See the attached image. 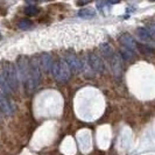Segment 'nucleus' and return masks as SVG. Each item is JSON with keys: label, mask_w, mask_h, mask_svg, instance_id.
Segmentation results:
<instances>
[{"label": "nucleus", "mask_w": 155, "mask_h": 155, "mask_svg": "<svg viewBox=\"0 0 155 155\" xmlns=\"http://www.w3.org/2000/svg\"><path fill=\"white\" fill-rule=\"evenodd\" d=\"M29 69H31V83L33 85L36 86L39 85V82H40V77H41V72H40V63L39 61L36 60H31L29 62Z\"/></svg>", "instance_id": "0eeeda50"}, {"label": "nucleus", "mask_w": 155, "mask_h": 155, "mask_svg": "<svg viewBox=\"0 0 155 155\" xmlns=\"http://www.w3.org/2000/svg\"><path fill=\"white\" fill-rule=\"evenodd\" d=\"M39 11H40L39 8L36 7V6H34V5H29V6H27V7L25 8V13L27 15H31V16L36 15L39 13Z\"/></svg>", "instance_id": "a211bd4d"}, {"label": "nucleus", "mask_w": 155, "mask_h": 155, "mask_svg": "<svg viewBox=\"0 0 155 155\" xmlns=\"http://www.w3.org/2000/svg\"><path fill=\"white\" fill-rule=\"evenodd\" d=\"M120 55H121V57L126 60V61H132L133 58H134V56H135V51H133L131 49H128V48H123L121 50H120Z\"/></svg>", "instance_id": "dca6fc26"}, {"label": "nucleus", "mask_w": 155, "mask_h": 155, "mask_svg": "<svg viewBox=\"0 0 155 155\" xmlns=\"http://www.w3.org/2000/svg\"><path fill=\"white\" fill-rule=\"evenodd\" d=\"M150 1H155V0H150Z\"/></svg>", "instance_id": "5701e85b"}, {"label": "nucleus", "mask_w": 155, "mask_h": 155, "mask_svg": "<svg viewBox=\"0 0 155 155\" xmlns=\"http://www.w3.org/2000/svg\"><path fill=\"white\" fill-rule=\"evenodd\" d=\"M137 50H139V53L143 55H152L154 53V49L145 43H137Z\"/></svg>", "instance_id": "2eb2a0df"}, {"label": "nucleus", "mask_w": 155, "mask_h": 155, "mask_svg": "<svg viewBox=\"0 0 155 155\" xmlns=\"http://www.w3.org/2000/svg\"><path fill=\"white\" fill-rule=\"evenodd\" d=\"M101 55H103V57L109 62L110 60L113 57V55H114V50H113V48L110 46L109 43H101Z\"/></svg>", "instance_id": "f8f14e48"}, {"label": "nucleus", "mask_w": 155, "mask_h": 155, "mask_svg": "<svg viewBox=\"0 0 155 155\" xmlns=\"http://www.w3.org/2000/svg\"><path fill=\"white\" fill-rule=\"evenodd\" d=\"M41 1H49V0H41Z\"/></svg>", "instance_id": "4be33fe9"}, {"label": "nucleus", "mask_w": 155, "mask_h": 155, "mask_svg": "<svg viewBox=\"0 0 155 155\" xmlns=\"http://www.w3.org/2000/svg\"><path fill=\"white\" fill-rule=\"evenodd\" d=\"M64 61L67 62V64L69 65V68L71 71L78 72L82 70V62L81 58L74 51H67L64 54Z\"/></svg>", "instance_id": "39448f33"}, {"label": "nucleus", "mask_w": 155, "mask_h": 155, "mask_svg": "<svg viewBox=\"0 0 155 155\" xmlns=\"http://www.w3.org/2000/svg\"><path fill=\"white\" fill-rule=\"evenodd\" d=\"M0 112L4 113L5 116H11L13 113V109H12L9 101L2 93H0Z\"/></svg>", "instance_id": "9b49d317"}, {"label": "nucleus", "mask_w": 155, "mask_h": 155, "mask_svg": "<svg viewBox=\"0 0 155 155\" xmlns=\"http://www.w3.org/2000/svg\"><path fill=\"white\" fill-rule=\"evenodd\" d=\"M109 64L114 76L121 75V71H123V57H121V55L114 53L113 57L109 61Z\"/></svg>", "instance_id": "423d86ee"}, {"label": "nucleus", "mask_w": 155, "mask_h": 155, "mask_svg": "<svg viewBox=\"0 0 155 155\" xmlns=\"http://www.w3.org/2000/svg\"><path fill=\"white\" fill-rule=\"evenodd\" d=\"M39 63H40V67L42 68V70H43L45 72L50 71L51 68H53V65H54L53 57H51V55L48 54V53H43V54L40 55Z\"/></svg>", "instance_id": "1a4fd4ad"}, {"label": "nucleus", "mask_w": 155, "mask_h": 155, "mask_svg": "<svg viewBox=\"0 0 155 155\" xmlns=\"http://www.w3.org/2000/svg\"><path fill=\"white\" fill-rule=\"evenodd\" d=\"M137 34H138V36H139V39L145 43V45H147L149 46L150 48H153L155 49V40L153 39V36H152V34L148 31L147 28H143V27H140L137 29Z\"/></svg>", "instance_id": "6e6552de"}, {"label": "nucleus", "mask_w": 155, "mask_h": 155, "mask_svg": "<svg viewBox=\"0 0 155 155\" xmlns=\"http://www.w3.org/2000/svg\"><path fill=\"white\" fill-rule=\"evenodd\" d=\"M87 63L90 65V68L94 71V72H98L101 74L104 71V62L101 60V57L97 53H93L90 51L87 54Z\"/></svg>", "instance_id": "20e7f679"}, {"label": "nucleus", "mask_w": 155, "mask_h": 155, "mask_svg": "<svg viewBox=\"0 0 155 155\" xmlns=\"http://www.w3.org/2000/svg\"><path fill=\"white\" fill-rule=\"evenodd\" d=\"M51 71H53L55 79L58 82H67L70 78V74H71L69 65L67 64L64 60H60V61L55 62L51 68Z\"/></svg>", "instance_id": "7ed1b4c3"}, {"label": "nucleus", "mask_w": 155, "mask_h": 155, "mask_svg": "<svg viewBox=\"0 0 155 155\" xmlns=\"http://www.w3.org/2000/svg\"><path fill=\"white\" fill-rule=\"evenodd\" d=\"M94 15H96V11L92 8H82L78 12V16L83 18V19H91Z\"/></svg>", "instance_id": "4468645a"}, {"label": "nucleus", "mask_w": 155, "mask_h": 155, "mask_svg": "<svg viewBox=\"0 0 155 155\" xmlns=\"http://www.w3.org/2000/svg\"><path fill=\"white\" fill-rule=\"evenodd\" d=\"M107 4H111V5H114V4H118L120 0H105Z\"/></svg>", "instance_id": "412c9836"}, {"label": "nucleus", "mask_w": 155, "mask_h": 155, "mask_svg": "<svg viewBox=\"0 0 155 155\" xmlns=\"http://www.w3.org/2000/svg\"><path fill=\"white\" fill-rule=\"evenodd\" d=\"M1 74L2 76L6 78L8 84L13 89V91H18L19 89V78H18V71H16L15 65L12 62L8 61H4L1 64Z\"/></svg>", "instance_id": "f03ea898"}, {"label": "nucleus", "mask_w": 155, "mask_h": 155, "mask_svg": "<svg viewBox=\"0 0 155 155\" xmlns=\"http://www.w3.org/2000/svg\"><path fill=\"white\" fill-rule=\"evenodd\" d=\"M91 1H92V0H77V5L78 6H84V5L91 2Z\"/></svg>", "instance_id": "aec40b11"}, {"label": "nucleus", "mask_w": 155, "mask_h": 155, "mask_svg": "<svg viewBox=\"0 0 155 155\" xmlns=\"http://www.w3.org/2000/svg\"><path fill=\"white\" fill-rule=\"evenodd\" d=\"M119 42H120V43L123 45V47H125V48H128V49H131L133 51L137 50V42H135V40L133 39L132 35H130L128 33L121 34V35L119 36Z\"/></svg>", "instance_id": "9d476101"}, {"label": "nucleus", "mask_w": 155, "mask_h": 155, "mask_svg": "<svg viewBox=\"0 0 155 155\" xmlns=\"http://www.w3.org/2000/svg\"><path fill=\"white\" fill-rule=\"evenodd\" d=\"M18 27L22 31H28L33 27V22H31L29 19H21L19 22H18Z\"/></svg>", "instance_id": "f3484780"}, {"label": "nucleus", "mask_w": 155, "mask_h": 155, "mask_svg": "<svg viewBox=\"0 0 155 155\" xmlns=\"http://www.w3.org/2000/svg\"><path fill=\"white\" fill-rule=\"evenodd\" d=\"M0 90H1V92L5 93V94H7V96H11L12 93L14 92L13 89H12L11 85L8 84V82L6 81V78L2 76L1 72H0Z\"/></svg>", "instance_id": "ddd939ff"}, {"label": "nucleus", "mask_w": 155, "mask_h": 155, "mask_svg": "<svg viewBox=\"0 0 155 155\" xmlns=\"http://www.w3.org/2000/svg\"><path fill=\"white\" fill-rule=\"evenodd\" d=\"M147 29H148V31L152 34V36L153 38H155V23L153 22V23H148L147 25Z\"/></svg>", "instance_id": "6ab92c4d"}, {"label": "nucleus", "mask_w": 155, "mask_h": 155, "mask_svg": "<svg viewBox=\"0 0 155 155\" xmlns=\"http://www.w3.org/2000/svg\"><path fill=\"white\" fill-rule=\"evenodd\" d=\"M18 74L20 76V81L22 83L23 87L26 90V92L28 94L34 92L35 90V86L33 85L31 79V69H29V62L27 60L26 56H19L18 57Z\"/></svg>", "instance_id": "f257e3e1"}]
</instances>
